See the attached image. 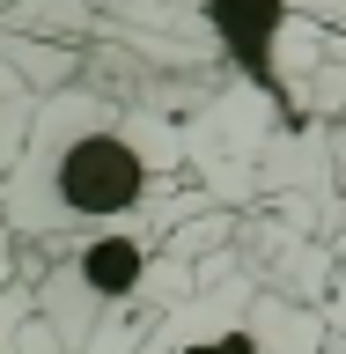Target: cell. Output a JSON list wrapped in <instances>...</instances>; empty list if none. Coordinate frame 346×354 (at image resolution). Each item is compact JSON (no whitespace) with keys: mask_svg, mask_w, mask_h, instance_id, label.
I'll return each instance as SVG.
<instances>
[{"mask_svg":"<svg viewBox=\"0 0 346 354\" xmlns=\"http://www.w3.org/2000/svg\"><path fill=\"white\" fill-rule=\"evenodd\" d=\"M177 162L184 148L162 118L126 111L96 88H59L37 104L15 170L0 177V221L44 251H66L104 229H148Z\"/></svg>","mask_w":346,"mask_h":354,"instance_id":"1","label":"cell"},{"mask_svg":"<svg viewBox=\"0 0 346 354\" xmlns=\"http://www.w3.org/2000/svg\"><path fill=\"white\" fill-rule=\"evenodd\" d=\"M325 325L280 295H184L162 303L140 354H317Z\"/></svg>","mask_w":346,"mask_h":354,"instance_id":"2","label":"cell"},{"mask_svg":"<svg viewBox=\"0 0 346 354\" xmlns=\"http://www.w3.org/2000/svg\"><path fill=\"white\" fill-rule=\"evenodd\" d=\"M140 288H148V229H104V236L52 251V273L37 281V310L66 354H88V325L104 310L118 317Z\"/></svg>","mask_w":346,"mask_h":354,"instance_id":"3","label":"cell"},{"mask_svg":"<svg viewBox=\"0 0 346 354\" xmlns=\"http://www.w3.org/2000/svg\"><path fill=\"white\" fill-rule=\"evenodd\" d=\"M0 354H66L59 332L37 310V288H22V281L0 288Z\"/></svg>","mask_w":346,"mask_h":354,"instance_id":"4","label":"cell"},{"mask_svg":"<svg viewBox=\"0 0 346 354\" xmlns=\"http://www.w3.org/2000/svg\"><path fill=\"white\" fill-rule=\"evenodd\" d=\"M37 82L22 74L8 52H0V177L15 170V155H22V140H30V126H37Z\"/></svg>","mask_w":346,"mask_h":354,"instance_id":"5","label":"cell"},{"mask_svg":"<svg viewBox=\"0 0 346 354\" xmlns=\"http://www.w3.org/2000/svg\"><path fill=\"white\" fill-rule=\"evenodd\" d=\"M15 243H22V236H15V229H8V221H0V288L15 281Z\"/></svg>","mask_w":346,"mask_h":354,"instance_id":"6","label":"cell"},{"mask_svg":"<svg viewBox=\"0 0 346 354\" xmlns=\"http://www.w3.org/2000/svg\"><path fill=\"white\" fill-rule=\"evenodd\" d=\"M0 8H8V0H0Z\"/></svg>","mask_w":346,"mask_h":354,"instance_id":"7","label":"cell"}]
</instances>
